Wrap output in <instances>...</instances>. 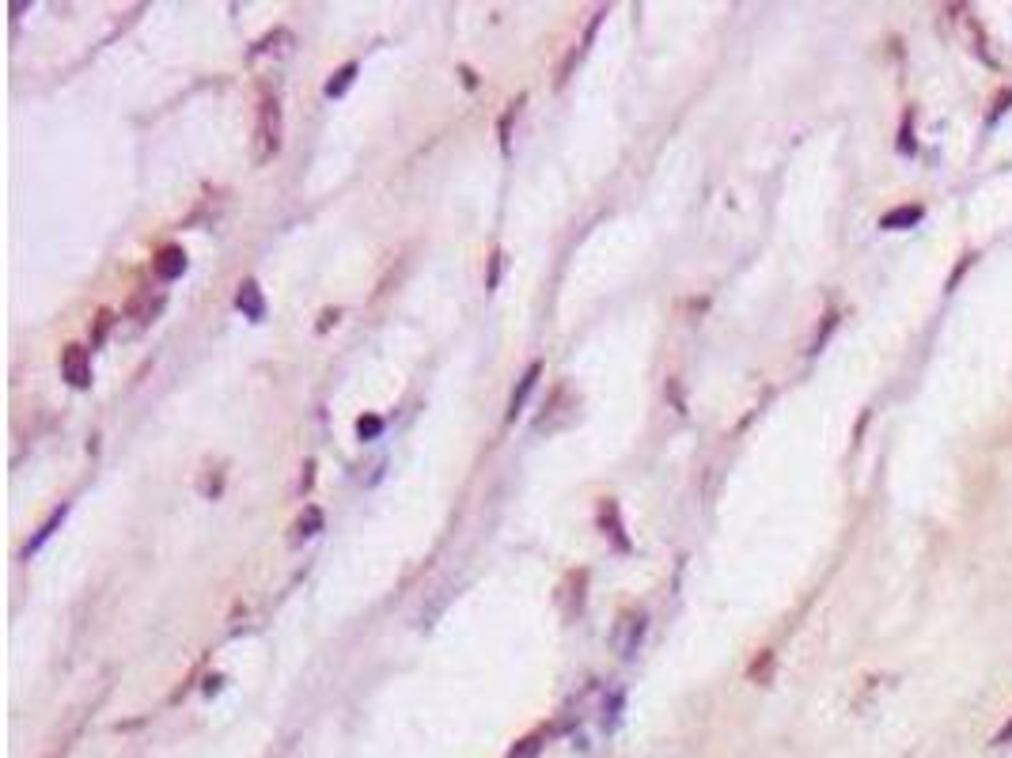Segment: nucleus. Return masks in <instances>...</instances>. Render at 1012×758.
Returning a JSON list of instances; mask_svg holds the SVG:
<instances>
[{
    "label": "nucleus",
    "instance_id": "nucleus-1",
    "mask_svg": "<svg viewBox=\"0 0 1012 758\" xmlns=\"http://www.w3.org/2000/svg\"><path fill=\"white\" fill-rule=\"evenodd\" d=\"M254 141H259V152H254L259 163L278 156V148H281V103H278V96H269V91L259 99V129H254Z\"/></svg>",
    "mask_w": 1012,
    "mask_h": 758
},
{
    "label": "nucleus",
    "instance_id": "nucleus-2",
    "mask_svg": "<svg viewBox=\"0 0 1012 758\" xmlns=\"http://www.w3.org/2000/svg\"><path fill=\"white\" fill-rule=\"evenodd\" d=\"M61 376L72 387H87L91 383V357L84 345H65L61 349Z\"/></svg>",
    "mask_w": 1012,
    "mask_h": 758
},
{
    "label": "nucleus",
    "instance_id": "nucleus-3",
    "mask_svg": "<svg viewBox=\"0 0 1012 758\" xmlns=\"http://www.w3.org/2000/svg\"><path fill=\"white\" fill-rule=\"evenodd\" d=\"M641 634H645V615H641V611H622L618 630H615L618 653H622V656H634L637 644H641Z\"/></svg>",
    "mask_w": 1012,
    "mask_h": 758
},
{
    "label": "nucleus",
    "instance_id": "nucleus-4",
    "mask_svg": "<svg viewBox=\"0 0 1012 758\" xmlns=\"http://www.w3.org/2000/svg\"><path fill=\"white\" fill-rule=\"evenodd\" d=\"M152 273L160 277V281H178V277L187 273V251L175 247V243L160 247L156 258H152Z\"/></svg>",
    "mask_w": 1012,
    "mask_h": 758
},
{
    "label": "nucleus",
    "instance_id": "nucleus-5",
    "mask_svg": "<svg viewBox=\"0 0 1012 758\" xmlns=\"http://www.w3.org/2000/svg\"><path fill=\"white\" fill-rule=\"evenodd\" d=\"M235 307L243 311V315L251 319V323H262L266 319V296H262V288H259V281H247L239 285V292H235Z\"/></svg>",
    "mask_w": 1012,
    "mask_h": 758
},
{
    "label": "nucleus",
    "instance_id": "nucleus-6",
    "mask_svg": "<svg viewBox=\"0 0 1012 758\" xmlns=\"http://www.w3.org/2000/svg\"><path fill=\"white\" fill-rule=\"evenodd\" d=\"M539 376H542V364H539V361H531V364H527V372H524V376H520V383H516V391H512V398H508V421H516V414L524 410L527 395L535 391Z\"/></svg>",
    "mask_w": 1012,
    "mask_h": 758
},
{
    "label": "nucleus",
    "instance_id": "nucleus-7",
    "mask_svg": "<svg viewBox=\"0 0 1012 758\" xmlns=\"http://www.w3.org/2000/svg\"><path fill=\"white\" fill-rule=\"evenodd\" d=\"M319 531H323V512L315 505H307L300 520L292 524V543H304V539H311V534H319Z\"/></svg>",
    "mask_w": 1012,
    "mask_h": 758
},
{
    "label": "nucleus",
    "instance_id": "nucleus-8",
    "mask_svg": "<svg viewBox=\"0 0 1012 758\" xmlns=\"http://www.w3.org/2000/svg\"><path fill=\"white\" fill-rule=\"evenodd\" d=\"M917 220H922V205H898L891 213H883L880 228H910V224H917Z\"/></svg>",
    "mask_w": 1012,
    "mask_h": 758
},
{
    "label": "nucleus",
    "instance_id": "nucleus-9",
    "mask_svg": "<svg viewBox=\"0 0 1012 758\" xmlns=\"http://www.w3.org/2000/svg\"><path fill=\"white\" fill-rule=\"evenodd\" d=\"M353 80H357V61H349V65H342V68L334 72V77L326 80V96H330V99L345 96V91H349V84H353Z\"/></svg>",
    "mask_w": 1012,
    "mask_h": 758
},
{
    "label": "nucleus",
    "instance_id": "nucleus-10",
    "mask_svg": "<svg viewBox=\"0 0 1012 758\" xmlns=\"http://www.w3.org/2000/svg\"><path fill=\"white\" fill-rule=\"evenodd\" d=\"M65 516H68V508L61 505V508H58V512H53V516H50V520L42 524V531H39V534H34V539H31V546H27V553H34V550H39V546H42V543L50 539V534H53V531H58V524L65 520Z\"/></svg>",
    "mask_w": 1012,
    "mask_h": 758
},
{
    "label": "nucleus",
    "instance_id": "nucleus-11",
    "mask_svg": "<svg viewBox=\"0 0 1012 758\" xmlns=\"http://www.w3.org/2000/svg\"><path fill=\"white\" fill-rule=\"evenodd\" d=\"M539 751H542V732H535V735L520 739V744L512 747V754H508V758H535Z\"/></svg>",
    "mask_w": 1012,
    "mask_h": 758
},
{
    "label": "nucleus",
    "instance_id": "nucleus-12",
    "mask_svg": "<svg viewBox=\"0 0 1012 758\" xmlns=\"http://www.w3.org/2000/svg\"><path fill=\"white\" fill-rule=\"evenodd\" d=\"M357 433H360V440H376V436L383 433V421H379V417H360V421H357Z\"/></svg>",
    "mask_w": 1012,
    "mask_h": 758
},
{
    "label": "nucleus",
    "instance_id": "nucleus-13",
    "mask_svg": "<svg viewBox=\"0 0 1012 758\" xmlns=\"http://www.w3.org/2000/svg\"><path fill=\"white\" fill-rule=\"evenodd\" d=\"M497 277H501V254H493V258H489V288L497 285Z\"/></svg>",
    "mask_w": 1012,
    "mask_h": 758
},
{
    "label": "nucleus",
    "instance_id": "nucleus-14",
    "mask_svg": "<svg viewBox=\"0 0 1012 758\" xmlns=\"http://www.w3.org/2000/svg\"><path fill=\"white\" fill-rule=\"evenodd\" d=\"M106 330H110V311H103V315H99V330H96V338H91V342H96V345H99V342H103V334H106Z\"/></svg>",
    "mask_w": 1012,
    "mask_h": 758
},
{
    "label": "nucleus",
    "instance_id": "nucleus-15",
    "mask_svg": "<svg viewBox=\"0 0 1012 758\" xmlns=\"http://www.w3.org/2000/svg\"><path fill=\"white\" fill-rule=\"evenodd\" d=\"M330 319H338V311H323V323H319V330H326V326H330Z\"/></svg>",
    "mask_w": 1012,
    "mask_h": 758
}]
</instances>
